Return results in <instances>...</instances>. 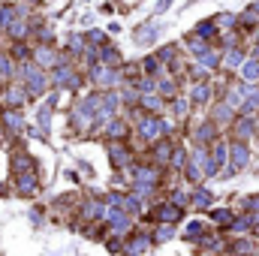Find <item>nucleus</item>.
I'll list each match as a JSON object with an SVG mask.
<instances>
[{
  "mask_svg": "<svg viewBox=\"0 0 259 256\" xmlns=\"http://www.w3.org/2000/svg\"><path fill=\"white\" fill-rule=\"evenodd\" d=\"M142 106H145L148 112H160V109H163V102H160V97L148 94V97H142Z\"/></svg>",
  "mask_w": 259,
  "mask_h": 256,
  "instance_id": "nucleus-14",
  "label": "nucleus"
},
{
  "mask_svg": "<svg viewBox=\"0 0 259 256\" xmlns=\"http://www.w3.org/2000/svg\"><path fill=\"white\" fill-rule=\"evenodd\" d=\"M3 118H6V124H9V130H15V133H19V130H21V118H19V115H15V112H6Z\"/></svg>",
  "mask_w": 259,
  "mask_h": 256,
  "instance_id": "nucleus-22",
  "label": "nucleus"
},
{
  "mask_svg": "<svg viewBox=\"0 0 259 256\" xmlns=\"http://www.w3.org/2000/svg\"><path fill=\"white\" fill-rule=\"evenodd\" d=\"M211 136H214V124H202V127L196 130V139H199V142H208Z\"/></svg>",
  "mask_w": 259,
  "mask_h": 256,
  "instance_id": "nucleus-19",
  "label": "nucleus"
},
{
  "mask_svg": "<svg viewBox=\"0 0 259 256\" xmlns=\"http://www.w3.org/2000/svg\"><path fill=\"white\" fill-rule=\"evenodd\" d=\"M160 94H175V84H172V81H160Z\"/></svg>",
  "mask_w": 259,
  "mask_h": 256,
  "instance_id": "nucleus-29",
  "label": "nucleus"
},
{
  "mask_svg": "<svg viewBox=\"0 0 259 256\" xmlns=\"http://www.w3.org/2000/svg\"><path fill=\"white\" fill-rule=\"evenodd\" d=\"M55 81L60 84V88H76V84H79V76H76L73 70H66V66H58V70H55Z\"/></svg>",
  "mask_w": 259,
  "mask_h": 256,
  "instance_id": "nucleus-5",
  "label": "nucleus"
},
{
  "mask_svg": "<svg viewBox=\"0 0 259 256\" xmlns=\"http://www.w3.org/2000/svg\"><path fill=\"white\" fill-rule=\"evenodd\" d=\"M148 244H151L148 238H145V235H139V238H133V241L127 244V253H130V256H136V253H145V250H148Z\"/></svg>",
  "mask_w": 259,
  "mask_h": 256,
  "instance_id": "nucleus-11",
  "label": "nucleus"
},
{
  "mask_svg": "<svg viewBox=\"0 0 259 256\" xmlns=\"http://www.w3.org/2000/svg\"><path fill=\"white\" fill-rule=\"evenodd\" d=\"M109 151H112V163H115V166H127V163H130V154H127L124 145H112Z\"/></svg>",
  "mask_w": 259,
  "mask_h": 256,
  "instance_id": "nucleus-10",
  "label": "nucleus"
},
{
  "mask_svg": "<svg viewBox=\"0 0 259 256\" xmlns=\"http://www.w3.org/2000/svg\"><path fill=\"white\" fill-rule=\"evenodd\" d=\"M172 109H175V115L181 118V115H187V99H175V106H172Z\"/></svg>",
  "mask_w": 259,
  "mask_h": 256,
  "instance_id": "nucleus-28",
  "label": "nucleus"
},
{
  "mask_svg": "<svg viewBox=\"0 0 259 256\" xmlns=\"http://www.w3.org/2000/svg\"><path fill=\"white\" fill-rule=\"evenodd\" d=\"M214 118H217V121H229V118H232V106H217Z\"/></svg>",
  "mask_w": 259,
  "mask_h": 256,
  "instance_id": "nucleus-24",
  "label": "nucleus"
},
{
  "mask_svg": "<svg viewBox=\"0 0 259 256\" xmlns=\"http://www.w3.org/2000/svg\"><path fill=\"white\" fill-rule=\"evenodd\" d=\"M172 238V226H160L157 229V241H169Z\"/></svg>",
  "mask_w": 259,
  "mask_h": 256,
  "instance_id": "nucleus-27",
  "label": "nucleus"
},
{
  "mask_svg": "<svg viewBox=\"0 0 259 256\" xmlns=\"http://www.w3.org/2000/svg\"><path fill=\"white\" fill-rule=\"evenodd\" d=\"M229 160H232V172H241V169L250 163V148L244 142H235L229 148Z\"/></svg>",
  "mask_w": 259,
  "mask_h": 256,
  "instance_id": "nucleus-2",
  "label": "nucleus"
},
{
  "mask_svg": "<svg viewBox=\"0 0 259 256\" xmlns=\"http://www.w3.org/2000/svg\"><path fill=\"white\" fill-rule=\"evenodd\" d=\"M241 76H244V84H259V60H244L241 66Z\"/></svg>",
  "mask_w": 259,
  "mask_h": 256,
  "instance_id": "nucleus-6",
  "label": "nucleus"
},
{
  "mask_svg": "<svg viewBox=\"0 0 259 256\" xmlns=\"http://www.w3.org/2000/svg\"><path fill=\"white\" fill-rule=\"evenodd\" d=\"M193 205H199V208H208V205H211V193H208V190H196V193H193Z\"/></svg>",
  "mask_w": 259,
  "mask_h": 256,
  "instance_id": "nucleus-16",
  "label": "nucleus"
},
{
  "mask_svg": "<svg viewBox=\"0 0 259 256\" xmlns=\"http://www.w3.org/2000/svg\"><path fill=\"white\" fill-rule=\"evenodd\" d=\"M6 102H9L12 109H15V106H21V102H24V91H19V88H12V91L6 94Z\"/></svg>",
  "mask_w": 259,
  "mask_h": 256,
  "instance_id": "nucleus-17",
  "label": "nucleus"
},
{
  "mask_svg": "<svg viewBox=\"0 0 259 256\" xmlns=\"http://www.w3.org/2000/svg\"><path fill=\"white\" fill-rule=\"evenodd\" d=\"M202 232H205V226H202V223H190V226H187V238H199Z\"/></svg>",
  "mask_w": 259,
  "mask_h": 256,
  "instance_id": "nucleus-26",
  "label": "nucleus"
},
{
  "mask_svg": "<svg viewBox=\"0 0 259 256\" xmlns=\"http://www.w3.org/2000/svg\"><path fill=\"white\" fill-rule=\"evenodd\" d=\"M169 3H172V0H160V6H157V12H166V9H169Z\"/></svg>",
  "mask_w": 259,
  "mask_h": 256,
  "instance_id": "nucleus-32",
  "label": "nucleus"
},
{
  "mask_svg": "<svg viewBox=\"0 0 259 256\" xmlns=\"http://www.w3.org/2000/svg\"><path fill=\"white\" fill-rule=\"evenodd\" d=\"M199 63H202V66H217V63H220L217 51H211V48H208V51H202V55H199Z\"/></svg>",
  "mask_w": 259,
  "mask_h": 256,
  "instance_id": "nucleus-15",
  "label": "nucleus"
},
{
  "mask_svg": "<svg viewBox=\"0 0 259 256\" xmlns=\"http://www.w3.org/2000/svg\"><path fill=\"white\" fill-rule=\"evenodd\" d=\"M247 208H253V211H259V196H250V199H247Z\"/></svg>",
  "mask_w": 259,
  "mask_h": 256,
  "instance_id": "nucleus-31",
  "label": "nucleus"
},
{
  "mask_svg": "<svg viewBox=\"0 0 259 256\" xmlns=\"http://www.w3.org/2000/svg\"><path fill=\"white\" fill-rule=\"evenodd\" d=\"M169 157H172V145H169V142H166V145H157V160L163 163V160H169Z\"/></svg>",
  "mask_w": 259,
  "mask_h": 256,
  "instance_id": "nucleus-25",
  "label": "nucleus"
},
{
  "mask_svg": "<svg viewBox=\"0 0 259 256\" xmlns=\"http://www.w3.org/2000/svg\"><path fill=\"white\" fill-rule=\"evenodd\" d=\"M37 60H40L42 66H51V63H55V51H48V48H40V51H37Z\"/></svg>",
  "mask_w": 259,
  "mask_h": 256,
  "instance_id": "nucleus-20",
  "label": "nucleus"
},
{
  "mask_svg": "<svg viewBox=\"0 0 259 256\" xmlns=\"http://www.w3.org/2000/svg\"><path fill=\"white\" fill-rule=\"evenodd\" d=\"M102 60H106V63H120V55L115 48H102Z\"/></svg>",
  "mask_w": 259,
  "mask_h": 256,
  "instance_id": "nucleus-23",
  "label": "nucleus"
},
{
  "mask_svg": "<svg viewBox=\"0 0 259 256\" xmlns=\"http://www.w3.org/2000/svg\"><path fill=\"white\" fill-rule=\"evenodd\" d=\"M190 99H193V102H199V106H202V102H208L211 99V88H208V84H196V88L193 91H190Z\"/></svg>",
  "mask_w": 259,
  "mask_h": 256,
  "instance_id": "nucleus-9",
  "label": "nucleus"
},
{
  "mask_svg": "<svg viewBox=\"0 0 259 256\" xmlns=\"http://www.w3.org/2000/svg\"><path fill=\"white\" fill-rule=\"evenodd\" d=\"M154 214H157V220H163V223H178V220H181V205L166 202V205H160Z\"/></svg>",
  "mask_w": 259,
  "mask_h": 256,
  "instance_id": "nucleus-4",
  "label": "nucleus"
},
{
  "mask_svg": "<svg viewBox=\"0 0 259 256\" xmlns=\"http://www.w3.org/2000/svg\"><path fill=\"white\" fill-rule=\"evenodd\" d=\"M253 12H256V15H259V3H253Z\"/></svg>",
  "mask_w": 259,
  "mask_h": 256,
  "instance_id": "nucleus-33",
  "label": "nucleus"
},
{
  "mask_svg": "<svg viewBox=\"0 0 259 256\" xmlns=\"http://www.w3.org/2000/svg\"><path fill=\"white\" fill-rule=\"evenodd\" d=\"M235 127H238V130H235V133H238V139L244 142L247 136H253V130H256V121H253V115H247V118H241V121H238Z\"/></svg>",
  "mask_w": 259,
  "mask_h": 256,
  "instance_id": "nucleus-8",
  "label": "nucleus"
},
{
  "mask_svg": "<svg viewBox=\"0 0 259 256\" xmlns=\"http://www.w3.org/2000/svg\"><path fill=\"white\" fill-rule=\"evenodd\" d=\"M211 217L217 220V223H232V211H226V208H217V211H211Z\"/></svg>",
  "mask_w": 259,
  "mask_h": 256,
  "instance_id": "nucleus-21",
  "label": "nucleus"
},
{
  "mask_svg": "<svg viewBox=\"0 0 259 256\" xmlns=\"http://www.w3.org/2000/svg\"><path fill=\"white\" fill-rule=\"evenodd\" d=\"M24 81H27V91L30 94H42V88H45V84H48V79L40 73V70H33V66H24Z\"/></svg>",
  "mask_w": 259,
  "mask_h": 256,
  "instance_id": "nucleus-3",
  "label": "nucleus"
},
{
  "mask_svg": "<svg viewBox=\"0 0 259 256\" xmlns=\"http://www.w3.org/2000/svg\"><path fill=\"white\" fill-rule=\"evenodd\" d=\"M154 39H157V24H145V27L136 30V42L139 45H151Z\"/></svg>",
  "mask_w": 259,
  "mask_h": 256,
  "instance_id": "nucleus-7",
  "label": "nucleus"
},
{
  "mask_svg": "<svg viewBox=\"0 0 259 256\" xmlns=\"http://www.w3.org/2000/svg\"><path fill=\"white\" fill-rule=\"evenodd\" d=\"M172 163H175V166H184V151H181V148L172 154Z\"/></svg>",
  "mask_w": 259,
  "mask_h": 256,
  "instance_id": "nucleus-30",
  "label": "nucleus"
},
{
  "mask_svg": "<svg viewBox=\"0 0 259 256\" xmlns=\"http://www.w3.org/2000/svg\"><path fill=\"white\" fill-rule=\"evenodd\" d=\"M214 30H217V24H214V21H202V24H196V37L208 39V37H214Z\"/></svg>",
  "mask_w": 259,
  "mask_h": 256,
  "instance_id": "nucleus-13",
  "label": "nucleus"
},
{
  "mask_svg": "<svg viewBox=\"0 0 259 256\" xmlns=\"http://www.w3.org/2000/svg\"><path fill=\"white\" fill-rule=\"evenodd\" d=\"M139 133L145 136L148 142H154V139H160L163 133H169V124L160 121L157 115H145V118H142V124H139Z\"/></svg>",
  "mask_w": 259,
  "mask_h": 256,
  "instance_id": "nucleus-1",
  "label": "nucleus"
},
{
  "mask_svg": "<svg viewBox=\"0 0 259 256\" xmlns=\"http://www.w3.org/2000/svg\"><path fill=\"white\" fill-rule=\"evenodd\" d=\"M226 66H244V51H241V48H229L226 51Z\"/></svg>",
  "mask_w": 259,
  "mask_h": 256,
  "instance_id": "nucleus-12",
  "label": "nucleus"
},
{
  "mask_svg": "<svg viewBox=\"0 0 259 256\" xmlns=\"http://www.w3.org/2000/svg\"><path fill=\"white\" fill-rule=\"evenodd\" d=\"M124 133H127L124 121H112L109 124V136H112V139H124Z\"/></svg>",
  "mask_w": 259,
  "mask_h": 256,
  "instance_id": "nucleus-18",
  "label": "nucleus"
}]
</instances>
